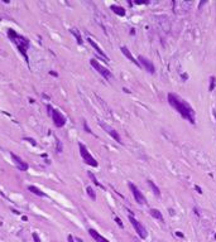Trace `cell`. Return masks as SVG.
Listing matches in <instances>:
<instances>
[{
  "label": "cell",
  "instance_id": "6da1fadb",
  "mask_svg": "<svg viewBox=\"0 0 216 242\" xmlns=\"http://www.w3.org/2000/svg\"><path fill=\"white\" fill-rule=\"evenodd\" d=\"M168 99V104H170L173 109H175L178 114H180L183 119L189 121L191 124H195V111L191 107V105L186 102L185 100H182L180 96L176 93L170 92L167 96Z\"/></svg>",
  "mask_w": 216,
  "mask_h": 242
},
{
  "label": "cell",
  "instance_id": "7a4b0ae2",
  "mask_svg": "<svg viewBox=\"0 0 216 242\" xmlns=\"http://www.w3.org/2000/svg\"><path fill=\"white\" fill-rule=\"evenodd\" d=\"M78 148H80V154H81L82 160L85 161L87 165H91V166H97V165H99V163L96 161V159H95L92 155L88 153V150H87V148L85 146V145L80 143V144H78Z\"/></svg>",
  "mask_w": 216,
  "mask_h": 242
},
{
  "label": "cell",
  "instance_id": "3957f363",
  "mask_svg": "<svg viewBox=\"0 0 216 242\" xmlns=\"http://www.w3.org/2000/svg\"><path fill=\"white\" fill-rule=\"evenodd\" d=\"M129 221H130V223H131V226L134 227V229H135V232L138 233V236L142 238V240H145L147 238V236H148V232H147V228L144 227L143 224H142L138 219L136 218H134L133 216H129Z\"/></svg>",
  "mask_w": 216,
  "mask_h": 242
},
{
  "label": "cell",
  "instance_id": "277c9868",
  "mask_svg": "<svg viewBox=\"0 0 216 242\" xmlns=\"http://www.w3.org/2000/svg\"><path fill=\"white\" fill-rule=\"evenodd\" d=\"M48 110H49V115L52 116V120H53L55 125H56L57 127H62V126H65V124H66V117L63 116L58 110L52 109L51 106H48Z\"/></svg>",
  "mask_w": 216,
  "mask_h": 242
},
{
  "label": "cell",
  "instance_id": "5b68a950",
  "mask_svg": "<svg viewBox=\"0 0 216 242\" xmlns=\"http://www.w3.org/2000/svg\"><path fill=\"white\" fill-rule=\"evenodd\" d=\"M129 188L131 191V194H133L134 199L136 201V203L139 204H147V198L144 197V194L139 191V188L136 187L135 184H133V183H129Z\"/></svg>",
  "mask_w": 216,
  "mask_h": 242
},
{
  "label": "cell",
  "instance_id": "8992f818",
  "mask_svg": "<svg viewBox=\"0 0 216 242\" xmlns=\"http://www.w3.org/2000/svg\"><path fill=\"white\" fill-rule=\"evenodd\" d=\"M90 64H91V66H92L95 69H96V71H97L100 74H101V76H102L104 78H106V79L113 78L111 72H110L108 68H105L104 66H101V64H100L96 60H91V61H90Z\"/></svg>",
  "mask_w": 216,
  "mask_h": 242
},
{
  "label": "cell",
  "instance_id": "52a82bcc",
  "mask_svg": "<svg viewBox=\"0 0 216 242\" xmlns=\"http://www.w3.org/2000/svg\"><path fill=\"white\" fill-rule=\"evenodd\" d=\"M138 62H139V64H140V67L145 68L149 73L153 74V73L156 72V67H154L153 62H152L150 60H148L147 57H144V56H139V57H138Z\"/></svg>",
  "mask_w": 216,
  "mask_h": 242
},
{
  "label": "cell",
  "instance_id": "ba28073f",
  "mask_svg": "<svg viewBox=\"0 0 216 242\" xmlns=\"http://www.w3.org/2000/svg\"><path fill=\"white\" fill-rule=\"evenodd\" d=\"M100 126H101V127L104 129V130L106 131V132L109 134V135L114 139L115 141H118L119 144H123V141H122V138H120V135L118 134V131H115L113 127H110L109 125H106V124H104V122H100Z\"/></svg>",
  "mask_w": 216,
  "mask_h": 242
},
{
  "label": "cell",
  "instance_id": "9c48e42d",
  "mask_svg": "<svg viewBox=\"0 0 216 242\" xmlns=\"http://www.w3.org/2000/svg\"><path fill=\"white\" fill-rule=\"evenodd\" d=\"M10 157L13 158V161H14V164L17 165V168L18 169H20L22 171H25V170H28V164L25 163V161H23V159L20 158V157H18V155H15L14 153H10Z\"/></svg>",
  "mask_w": 216,
  "mask_h": 242
},
{
  "label": "cell",
  "instance_id": "30bf717a",
  "mask_svg": "<svg viewBox=\"0 0 216 242\" xmlns=\"http://www.w3.org/2000/svg\"><path fill=\"white\" fill-rule=\"evenodd\" d=\"M87 40H88V43H90V44H91V47L94 48V49H95V51H96V52L99 53V54H100V56H101V57L104 58V60H105V62H109V57H108L106 54H105V53H104V51H102V49H101V48H100V47H99V46L96 44V43H95V42H94V39H91V38H88Z\"/></svg>",
  "mask_w": 216,
  "mask_h": 242
},
{
  "label": "cell",
  "instance_id": "8fae6325",
  "mask_svg": "<svg viewBox=\"0 0 216 242\" xmlns=\"http://www.w3.org/2000/svg\"><path fill=\"white\" fill-rule=\"evenodd\" d=\"M88 233H90V236H91V237H92L95 241H96V242H110L108 238H105L104 236H101L99 232H96V231L92 229V228L88 229Z\"/></svg>",
  "mask_w": 216,
  "mask_h": 242
},
{
  "label": "cell",
  "instance_id": "7c38bea8",
  "mask_svg": "<svg viewBox=\"0 0 216 242\" xmlns=\"http://www.w3.org/2000/svg\"><path fill=\"white\" fill-rule=\"evenodd\" d=\"M122 52H123V54L126 57V58H128V60L129 61H131V62H133L134 64H136V66H138V67H140V64H139V62L138 61H136L135 60V58L133 57V54H131V53H130V51L128 49V48H126V47H122Z\"/></svg>",
  "mask_w": 216,
  "mask_h": 242
},
{
  "label": "cell",
  "instance_id": "4fadbf2b",
  "mask_svg": "<svg viewBox=\"0 0 216 242\" xmlns=\"http://www.w3.org/2000/svg\"><path fill=\"white\" fill-rule=\"evenodd\" d=\"M110 9H111L116 15H119V17H124L125 13H126L125 9H124L123 7H119V5H111V7H110Z\"/></svg>",
  "mask_w": 216,
  "mask_h": 242
},
{
  "label": "cell",
  "instance_id": "5bb4252c",
  "mask_svg": "<svg viewBox=\"0 0 216 242\" xmlns=\"http://www.w3.org/2000/svg\"><path fill=\"white\" fill-rule=\"evenodd\" d=\"M149 213H150V216L153 217V218H156V219H158V221H161V222H163V216H162V212L159 211V209H156V208H152L150 211H149Z\"/></svg>",
  "mask_w": 216,
  "mask_h": 242
},
{
  "label": "cell",
  "instance_id": "9a60e30c",
  "mask_svg": "<svg viewBox=\"0 0 216 242\" xmlns=\"http://www.w3.org/2000/svg\"><path fill=\"white\" fill-rule=\"evenodd\" d=\"M28 189L32 192V193H34L35 196H39V197H46V193L44 192H42L39 188H37L35 185H29L28 187Z\"/></svg>",
  "mask_w": 216,
  "mask_h": 242
},
{
  "label": "cell",
  "instance_id": "2e32d148",
  "mask_svg": "<svg viewBox=\"0 0 216 242\" xmlns=\"http://www.w3.org/2000/svg\"><path fill=\"white\" fill-rule=\"evenodd\" d=\"M148 184H149V187L152 188V191H153L154 194H156L157 197H161V191H159V188H158L152 180H148Z\"/></svg>",
  "mask_w": 216,
  "mask_h": 242
},
{
  "label": "cell",
  "instance_id": "e0dca14e",
  "mask_svg": "<svg viewBox=\"0 0 216 242\" xmlns=\"http://www.w3.org/2000/svg\"><path fill=\"white\" fill-rule=\"evenodd\" d=\"M86 191H87V194L90 196L91 199H92V201H96V194H95V191L92 189V188H91V187H87Z\"/></svg>",
  "mask_w": 216,
  "mask_h": 242
},
{
  "label": "cell",
  "instance_id": "ac0fdd59",
  "mask_svg": "<svg viewBox=\"0 0 216 242\" xmlns=\"http://www.w3.org/2000/svg\"><path fill=\"white\" fill-rule=\"evenodd\" d=\"M215 86H216V78L214 76L210 77V87H209V91H214L215 90Z\"/></svg>",
  "mask_w": 216,
  "mask_h": 242
},
{
  "label": "cell",
  "instance_id": "d6986e66",
  "mask_svg": "<svg viewBox=\"0 0 216 242\" xmlns=\"http://www.w3.org/2000/svg\"><path fill=\"white\" fill-rule=\"evenodd\" d=\"M71 33L76 37V39H77V43H78V44H82V39H81L80 34L77 33V30H76V29H72V30H71Z\"/></svg>",
  "mask_w": 216,
  "mask_h": 242
},
{
  "label": "cell",
  "instance_id": "ffe728a7",
  "mask_svg": "<svg viewBox=\"0 0 216 242\" xmlns=\"http://www.w3.org/2000/svg\"><path fill=\"white\" fill-rule=\"evenodd\" d=\"M88 177H90V178L92 179V182H94V183H95V184H96V185H99V187H101V188H104V187H102V185H101V184H100V183L97 182V179H96V178H95V175H94L92 173H88Z\"/></svg>",
  "mask_w": 216,
  "mask_h": 242
},
{
  "label": "cell",
  "instance_id": "44dd1931",
  "mask_svg": "<svg viewBox=\"0 0 216 242\" xmlns=\"http://www.w3.org/2000/svg\"><path fill=\"white\" fill-rule=\"evenodd\" d=\"M32 237H33L34 242H42V240L39 238V236H38V233H35V232H33V233H32Z\"/></svg>",
  "mask_w": 216,
  "mask_h": 242
},
{
  "label": "cell",
  "instance_id": "7402d4cb",
  "mask_svg": "<svg viewBox=\"0 0 216 242\" xmlns=\"http://www.w3.org/2000/svg\"><path fill=\"white\" fill-rule=\"evenodd\" d=\"M115 221H116V222H118V224L120 226V227H123V223H122V221H120V219H119L118 217H116V218H115Z\"/></svg>",
  "mask_w": 216,
  "mask_h": 242
},
{
  "label": "cell",
  "instance_id": "603a6c76",
  "mask_svg": "<svg viewBox=\"0 0 216 242\" xmlns=\"http://www.w3.org/2000/svg\"><path fill=\"white\" fill-rule=\"evenodd\" d=\"M196 191H197V192L200 193V194H202V191H201V188H200V187H197V185H196Z\"/></svg>",
  "mask_w": 216,
  "mask_h": 242
},
{
  "label": "cell",
  "instance_id": "cb8c5ba5",
  "mask_svg": "<svg viewBox=\"0 0 216 242\" xmlns=\"http://www.w3.org/2000/svg\"><path fill=\"white\" fill-rule=\"evenodd\" d=\"M182 78H183V79H187V78H188V74H186V73H182Z\"/></svg>",
  "mask_w": 216,
  "mask_h": 242
},
{
  "label": "cell",
  "instance_id": "d4e9b609",
  "mask_svg": "<svg viewBox=\"0 0 216 242\" xmlns=\"http://www.w3.org/2000/svg\"><path fill=\"white\" fill-rule=\"evenodd\" d=\"M85 129H86V131H87V132H91V130L87 127V124H85Z\"/></svg>",
  "mask_w": 216,
  "mask_h": 242
},
{
  "label": "cell",
  "instance_id": "484cf974",
  "mask_svg": "<svg viewBox=\"0 0 216 242\" xmlns=\"http://www.w3.org/2000/svg\"><path fill=\"white\" fill-rule=\"evenodd\" d=\"M68 241H70V242H73V237H72V236H68Z\"/></svg>",
  "mask_w": 216,
  "mask_h": 242
},
{
  "label": "cell",
  "instance_id": "4316f807",
  "mask_svg": "<svg viewBox=\"0 0 216 242\" xmlns=\"http://www.w3.org/2000/svg\"><path fill=\"white\" fill-rule=\"evenodd\" d=\"M176 235H178V236H180V237H183V235H182L181 232H176Z\"/></svg>",
  "mask_w": 216,
  "mask_h": 242
},
{
  "label": "cell",
  "instance_id": "83f0119b",
  "mask_svg": "<svg viewBox=\"0 0 216 242\" xmlns=\"http://www.w3.org/2000/svg\"><path fill=\"white\" fill-rule=\"evenodd\" d=\"M214 116H215V119H216V110H214Z\"/></svg>",
  "mask_w": 216,
  "mask_h": 242
},
{
  "label": "cell",
  "instance_id": "f1b7e54d",
  "mask_svg": "<svg viewBox=\"0 0 216 242\" xmlns=\"http://www.w3.org/2000/svg\"><path fill=\"white\" fill-rule=\"evenodd\" d=\"M215 238H216V235H215Z\"/></svg>",
  "mask_w": 216,
  "mask_h": 242
}]
</instances>
